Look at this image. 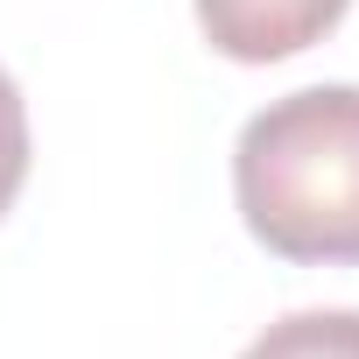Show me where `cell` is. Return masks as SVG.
Listing matches in <instances>:
<instances>
[{"instance_id":"cell-2","label":"cell","mask_w":359,"mask_h":359,"mask_svg":"<svg viewBox=\"0 0 359 359\" xmlns=\"http://www.w3.org/2000/svg\"><path fill=\"white\" fill-rule=\"evenodd\" d=\"M352 0H198V29L233 64H282L324 43Z\"/></svg>"},{"instance_id":"cell-4","label":"cell","mask_w":359,"mask_h":359,"mask_svg":"<svg viewBox=\"0 0 359 359\" xmlns=\"http://www.w3.org/2000/svg\"><path fill=\"white\" fill-rule=\"evenodd\" d=\"M22 184H29V106H22L15 78L0 71V219L15 212Z\"/></svg>"},{"instance_id":"cell-3","label":"cell","mask_w":359,"mask_h":359,"mask_svg":"<svg viewBox=\"0 0 359 359\" xmlns=\"http://www.w3.org/2000/svg\"><path fill=\"white\" fill-rule=\"evenodd\" d=\"M240 359H359V310H296L268 324Z\"/></svg>"},{"instance_id":"cell-1","label":"cell","mask_w":359,"mask_h":359,"mask_svg":"<svg viewBox=\"0 0 359 359\" xmlns=\"http://www.w3.org/2000/svg\"><path fill=\"white\" fill-rule=\"evenodd\" d=\"M247 233L296 268L359 261V85H303L261 106L233 148Z\"/></svg>"}]
</instances>
